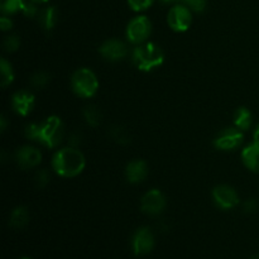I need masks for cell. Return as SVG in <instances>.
<instances>
[{
	"label": "cell",
	"mask_w": 259,
	"mask_h": 259,
	"mask_svg": "<svg viewBox=\"0 0 259 259\" xmlns=\"http://www.w3.org/2000/svg\"><path fill=\"white\" fill-rule=\"evenodd\" d=\"M132 247L136 255L148 254L154 247V237L148 228H139L133 235Z\"/></svg>",
	"instance_id": "cell-9"
},
{
	"label": "cell",
	"mask_w": 259,
	"mask_h": 259,
	"mask_svg": "<svg viewBox=\"0 0 259 259\" xmlns=\"http://www.w3.org/2000/svg\"><path fill=\"white\" fill-rule=\"evenodd\" d=\"M34 103V95L27 90L18 91V93H15L14 95H13L12 99L13 109H14L15 113L19 114V115L22 116H27L28 114L33 110Z\"/></svg>",
	"instance_id": "cell-13"
},
{
	"label": "cell",
	"mask_w": 259,
	"mask_h": 259,
	"mask_svg": "<svg viewBox=\"0 0 259 259\" xmlns=\"http://www.w3.org/2000/svg\"><path fill=\"white\" fill-rule=\"evenodd\" d=\"M235 126L240 131H247L252 125V113L247 108H239L234 115Z\"/></svg>",
	"instance_id": "cell-18"
},
{
	"label": "cell",
	"mask_w": 259,
	"mask_h": 259,
	"mask_svg": "<svg viewBox=\"0 0 259 259\" xmlns=\"http://www.w3.org/2000/svg\"><path fill=\"white\" fill-rule=\"evenodd\" d=\"M182 3L196 13H201L206 8V0H182Z\"/></svg>",
	"instance_id": "cell-27"
},
{
	"label": "cell",
	"mask_w": 259,
	"mask_h": 259,
	"mask_svg": "<svg viewBox=\"0 0 259 259\" xmlns=\"http://www.w3.org/2000/svg\"><path fill=\"white\" fill-rule=\"evenodd\" d=\"M15 161H17L18 166L23 169L34 168L42 161V153L39 149L34 148V147L25 146L15 152Z\"/></svg>",
	"instance_id": "cell-11"
},
{
	"label": "cell",
	"mask_w": 259,
	"mask_h": 259,
	"mask_svg": "<svg viewBox=\"0 0 259 259\" xmlns=\"http://www.w3.org/2000/svg\"><path fill=\"white\" fill-rule=\"evenodd\" d=\"M132 61L138 70L148 72L163 63L164 53L154 43H142L132 52Z\"/></svg>",
	"instance_id": "cell-3"
},
{
	"label": "cell",
	"mask_w": 259,
	"mask_h": 259,
	"mask_svg": "<svg viewBox=\"0 0 259 259\" xmlns=\"http://www.w3.org/2000/svg\"><path fill=\"white\" fill-rule=\"evenodd\" d=\"M20 259H30V258H28V257H23V258H20Z\"/></svg>",
	"instance_id": "cell-37"
},
{
	"label": "cell",
	"mask_w": 259,
	"mask_h": 259,
	"mask_svg": "<svg viewBox=\"0 0 259 259\" xmlns=\"http://www.w3.org/2000/svg\"><path fill=\"white\" fill-rule=\"evenodd\" d=\"M253 137H254V141H259V124L255 126L254 133H253Z\"/></svg>",
	"instance_id": "cell-32"
},
{
	"label": "cell",
	"mask_w": 259,
	"mask_h": 259,
	"mask_svg": "<svg viewBox=\"0 0 259 259\" xmlns=\"http://www.w3.org/2000/svg\"><path fill=\"white\" fill-rule=\"evenodd\" d=\"M212 197L218 207L223 210H229L239 204V196L233 187L228 185H219L212 190Z\"/></svg>",
	"instance_id": "cell-7"
},
{
	"label": "cell",
	"mask_w": 259,
	"mask_h": 259,
	"mask_svg": "<svg viewBox=\"0 0 259 259\" xmlns=\"http://www.w3.org/2000/svg\"><path fill=\"white\" fill-rule=\"evenodd\" d=\"M167 23L175 32H186L192 23L191 9L186 5H175L167 15Z\"/></svg>",
	"instance_id": "cell-6"
},
{
	"label": "cell",
	"mask_w": 259,
	"mask_h": 259,
	"mask_svg": "<svg viewBox=\"0 0 259 259\" xmlns=\"http://www.w3.org/2000/svg\"><path fill=\"white\" fill-rule=\"evenodd\" d=\"M142 211L148 215H158L166 207V197L159 190H149L141 201Z\"/></svg>",
	"instance_id": "cell-8"
},
{
	"label": "cell",
	"mask_w": 259,
	"mask_h": 259,
	"mask_svg": "<svg viewBox=\"0 0 259 259\" xmlns=\"http://www.w3.org/2000/svg\"><path fill=\"white\" fill-rule=\"evenodd\" d=\"M83 118L90 126H99L101 121V113L96 105H88L83 109Z\"/></svg>",
	"instance_id": "cell-19"
},
{
	"label": "cell",
	"mask_w": 259,
	"mask_h": 259,
	"mask_svg": "<svg viewBox=\"0 0 259 259\" xmlns=\"http://www.w3.org/2000/svg\"><path fill=\"white\" fill-rule=\"evenodd\" d=\"M52 167L60 176L75 177L85 168V157L77 148L66 147L53 156Z\"/></svg>",
	"instance_id": "cell-2"
},
{
	"label": "cell",
	"mask_w": 259,
	"mask_h": 259,
	"mask_svg": "<svg viewBox=\"0 0 259 259\" xmlns=\"http://www.w3.org/2000/svg\"><path fill=\"white\" fill-rule=\"evenodd\" d=\"M81 143V136H78V134L73 133L70 136V139H68V144H70V147H73V148H77L78 146H80Z\"/></svg>",
	"instance_id": "cell-30"
},
{
	"label": "cell",
	"mask_w": 259,
	"mask_h": 259,
	"mask_svg": "<svg viewBox=\"0 0 259 259\" xmlns=\"http://www.w3.org/2000/svg\"><path fill=\"white\" fill-rule=\"evenodd\" d=\"M110 134H111V138L120 144H126L131 142L129 133L126 132V129L121 128V126H114V128L110 131Z\"/></svg>",
	"instance_id": "cell-22"
},
{
	"label": "cell",
	"mask_w": 259,
	"mask_h": 259,
	"mask_svg": "<svg viewBox=\"0 0 259 259\" xmlns=\"http://www.w3.org/2000/svg\"><path fill=\"white\" fill-rule=\"evenodd\" d=\"M20 46V39L18 35L12 34V35H8L4 40V48L7 52H15V51L19 48Z\"/></svg>",
	"instance_id": "cell-24"
},
{
	"label": "cell",
	"mask_w": 259,
	"mask_h": 259,
	"mask_svg": "<svg viewBox=\"0 0 259 259\" xmlns=\"http://www.w3.org/2000/svg\"><path fill=\"white\" fill-rule=\"evenodd\" d=\"M58 12L56 7H47L45 9L40 10L38 13V19H39V24L42 25L45 30H52L55 28L56 23H57Z\"/></svg>",
	"instance_id": "cell-16"
},
{
	"label": "cell",
	"mask_w": 259,
	"mask_h": 259,
	"mask_svg": "<svg viewBox=\"0 0 259 259\" xmlns=\"http://www.w3.org/2000/svg\"><path fill=\"white\" fill-rule=\"evenodd\" d=\"M243 207H244V211L247 214H254L259 209V202L255 199H249L244 202Z\"/></svg>",
	"instance_id": "cell-29"
},
{
	"label": "cell",
	"mask_w": 259,
	"mask_h": 259,
	"mask_svg": "<svg viewBox=\"0 0 259 259\" xmlns=\"http://www.w3.org/2000/svg\"><path fill=\"white\" fill-rule=\"evenodd\" d=\"M242 159L250 171L259 172V141H253L243 149Z\"/></svg>",
	"instance_id": "cell-15"
},
{
	"label": "cell",
	"mask_w": 259,
	"mask_h": 259,
	"mask_svg": "<svg viewBox=\"0 0 259 259\" xmlns=\"http://www.w3.org/2000/svg\"><path fill=\"white\" fill-rule=\"evenodd\" d=\"M34 182L38 189H43L45 186H47L48 182H50V174H48V171H46V169L38 171L34 177Z\"/></svg>",
	"instance_id": "cell-26"
},
{
	"label": "cell",
	"mask_w": 259,
	"mask_h": 259,
	"mask_svg": "<svg viewBox=\"0 0 259 259\" xmlns=\"http://www.w3.org/2000/svg\"><path fill=\"white\" fill-rule=\"evenodd\" d=\"M250 259H259V254H254V255H252V257H250Z\"/></svg>",
	"instance_id": "cell-35"
},
{
	"label": "cell",
	"mask_w": 259,
	"mask_h": 259,
	"mask_svg": "<svg viewBox=\"0 0 259 259\" xmlns=\"http://www.w3.org/2000/svg\"><path fill=\"white\" fill-rule=\"evenodd\" d=\"M101 56H103L105 60L111 61V62H115V61H120L123 58H125L126 53H128V48L124 45L121 40L118 39H109L106 42H104L103 45L99 48Z\"/></svg>",
	"instance_id": "cell-12"
},
{
	"label": "cell",
	"mask_w": 259,
	"mask_h": 259,
	"mask_svg": "<svg viewBox=\"0 0 259 259\" xmlns=\"http://www.w3.org/2000/svg\"><path fill=\"white\" fill-rule=\"evenodd\" d=\"M50 75L47 72H37L30 77V85L35 89H42L50 82Z\"/></svg>",
	"instance_id": "cell-23"
},
{
	"label": "cell",
	"mask_w": 259,
	"mask_h": 259,
	"mask_svg": "<svg viewBox=\"0 0 259 259\" xmlns=\"http://www.w3.org/2000/svg\"><path fill=\"white\" fill-rule=\"evenodd\" d=\"M28 220H29V212H28L27 207L18 206L10 214L9 224L15 229H22L28 224Z\"/></svg>",
	"instance_id": "cell-17"
},
{
	"label": "cell",
	"mask_w": 259,
	"mask_h": 259,
	"mask_svg": "<svg viewBox=\"0 0 259 259\" xmlns=\"http://www.w3.org/2000/svg\"><path fill=\"white\" fill-rule=\"evenodd\" d=\"M22 12L24 13V15H27V17L29 18H33L35 17V15H38V8H37V4H35L34 2H32V0H25L24 5H23L22 8Z\"/></svg>",
	"instance_id": "cell-28"
},
{
	"label": "cell",
	"mask_w": 259,
	"mask_h": 259,
	"mask_svg": "<svg viewBox=\"0 0 259 259\" xmlns=\"http://www.w3.org/2000/svg\"><path fill=\"white\" fill-rule=\"evenodd\" d=\"M25 0H0V9L4 14H14L22 10Z\"/></svg>",
	"instance_id": "cell-21"
},
{
	"label": "cell",
	"mask_w": 259,
	"mask_h": 259,
	"mask_svg": "<svg viewBox=\"0 0 259 259\" xmlns=\"http://www.w3.org/2000/svg\"><path fill=\"white\" fill-rule=\"evenodd\" d=\"M153 2L154 0H128V4L134 12H142V10L148 9L153 4Z\"/></svg>",
	"instance_id": "cell-25"
},
{
	"label": "cell",
	"mask_w": 259,
	"mask_h": 259,
	"mask_svg": "<svg viewBox=\"0 0 259 259\" xmlns=\"http://www.w3.org/2000/svg\"><path fill=\"white\" fill-rule=\"evenodd\" d=\"M148 174V167L144 161H132L125 168V177L131 184H139L144 181Z\"/></svg>",
	"instance_id": "cell-14"
},
{
	"label": "cell",
	"mask_w": 259,
	"mask_h": 259,
	"mask_svg": "<svg viewBox=\"0 0 259 259\" xmlns=\"http://www.w3.org/2000/svg\"><path fill=\"white\" fill-rule=\"evenodd\" d=\"M243 142V133L240 129L227 128L219 133L215 138L214 146L222 151H232L238 148Z\"/></svg>",
	"instance_id": "cell-10"
},
{
	"label": "cell",
	"mask_w": 259,
	"mask_h": 259,
	"mask_svg": "<svg viewBox=\"0 0 259 259\" xmlns=\"http://www.w3.org/2000/svg\"><path fill=\"white\" fill-rule=\"evenodd\" d=\"M162 2H164V3H171V2H177V0H162Z\"/></svg>",
	"instance_id": "cell-36"
},
{
	"label": "cell",
	"mask_w": 259,
	"mask_h": 259,
	"mask_svg": "<svg viewBox=\"0 0 259 259\" xmlns=\"http://www.w3.org/2000/svg\"><path fill=\"white\" fill-rule=\"evenodd\" d=\"M71 85L76 95L81 98H91L98 91L99 81L93 71L89 68H80L72 75Z\"/></svg>",
	"instance_id": "cell-4"
},
{
	"label": "cell",
	"mask_w": 259,
	"mask_h": 259,
	"mask_svg": "<svg viewBox=\"0 0 259 259\" xmlns=\"http://www.w3.org/2000/svg\"><path fill=\"white\" fill-rule=\"evenodd\" d=\"M32 2H34L35 4H42V3H47L48 0H32Z\"/></svg>",
	"instance_id": "cell-34"
},
{
	"label": "cell",
	"mask_w": 259,
	"mask_h": 259,
	"mask_svg": "<svg viewBox=\"0 0 259 259\" xmlns=\"http://www.w3.org/2000/svg\"><path fill=\"white\" fill-rule=\"evenodd\" d=\"M25 137L37 141L48 148H55L63 138V125L58 116L52 115L42 123H32L25 126Z\"/></svg>",
	"instance_id": "cell-1"
},
{
	"label": "cell",
	"mask_w": 259,
	"mask_h": 259,
	"mask_svg": "<svg viewBox=\"0 0 259 259\" xmlns=\"http://www.w3.org/2000/svg\"><path fill=\"white\" fill-rule=\"evenodd\" d=\"M12 27H13V23L9 18L7 17L0 18V28H2L3 30H9L12 29Z\"/></svg>",
	"instance_id": "cell-31"
},
{
	"label": "cell",
	"mask_w": 259,
	"mask_h": 259,
	"mask_svg": "<svg viewBox=\"0 0 259 259\" xmlns=\"http://www.w3.org/2000/svg\"><path fill=\"white\" fill-rule=\"evenodd\" d=\"M152 32V24L144 15H139L132 19L126 27V38L131 43L142 45Z\"/></svg>",
	"instance_id": "cell-5"
},
{
	"label": "cell",
	"mask_w": 259,
	"mask_h": 259,
	"mask_svg": "<svg viewBox=\"0 0 259 259\" xmlns=\"http://www.w3.org/2000/svg\"><path fill=\"white\" fill-rule=\"evenodd\" d=\"M0 72H2L3 88H7L8 85H10L14 81V71H13L12 65L4 58L0 61Z\"/></svg>",
	"instance_id": "cell-20"
},
{
	"label": "cell",
	"mask_w": 259,
	"mask_h": 259,
	"mask_svg": "<svg viewBox=\"0 0 259 259\" xmlns=\"http://www.w3.org/2000/svg\"><path fill=\"white\" fill-rule=\"evenodd\" d=\"M2 131L3 132L5 131V118H4V116L2 118Z\"/></svg>",
	"instance_id": "cell-33"
}]
</instances>
